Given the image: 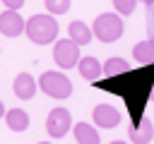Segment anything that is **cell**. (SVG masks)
<instances>
[{
  "instance_id": "1",
  "label": "cell",
  "mask_w": 154,
  "mask_h": 144,
  "mask_svg": "<svg viewBox=\"0 0 154 144\" xmlns=\"http://www.w3.org/2000/svg\"><path fill=\"white\" fill-rule=\"evenodd\" d=\"M96 89L118 94L125 98V103L130 106V110L137 115L144 106V101L152 96V86H154V62L140 67V70H128L125 74L118 77H106V79H96L94 82Z\"/></svg>"
},
{
  "instance_id": "13",
  "label": "cell",
  "mask_w": 154,
  "mask_h": 144,
  "mask_svg": "<svg viewBox=\"0 0 154 144\" xmlns=\"http://www.w3.org/2000/svg\"><path fill=\"white\" fill-rule=\"evenodd\" d=\"M72 130H75V139H77V144H99V142H101L99 132H96L89 122H77Z\"/></svg>"
},
{
  "instance_id": "18",
  "label": "cell",
  "mask_w": 154,
  "mask_h": 144,
  "mask_svg": "<svg viewBox=\"0 0 154 144\" xmlns=\"http://www.w3.org/2000/svg\"><path fill=\"white\" fill-rule=\"evenodd\" d=\"M137 0H113V7L118 10V14H132Z\"/></svg>"
},
{
  "instance_id": "23",
  "label": "cell",
  "mask_w": 154,
  "mask_h": 144,
  "mask_svg": "<svg viewBox=\"0 0 154 144\" xmlns=\"http://www.w3.org/2000/svg\"><path fill=\"white\" fill-rule=\"evenodd\" d=\"M152 98H154V86H152Z\"/></svg>"
},
{
  "instance_id": "7",
  "label": "cell",
  "mask_w": 154,
  "mask_h": 144,
  "mask_svg": "<svg viewBox=\"0 0 154 144\" xmlns=\"http://www.w3.org/2000/svg\"><path fill=\"white\" fill-rule=\"evenodd\" d=\"M91 118L99 127H116L120 122V113L118 108H113L111 103H99L94 110H91Z\"/></svg>"
},
{
  "instance_id": "8",
  "label": "cell",
  "mask_w": 154,
  "mask_h": 144,
  "mask_svg": "<svg viewBox=\"0 0 154 144\" xmlns=\"http://www.w3.org/2000/svg\"><path fill=\"white\" fill-rule=\"evenodd\" d=\"M22 31H24V19H22V14H17V12H12V10H5V12L0 14V34L14 38V36H19Z\"/></svg>"
},
{
  "instance_id": "24",
  "label": "cell",
  "mask_w": 154,
  "mask_h": 144,
  "mask_svg": "<svg viewBox=\"0 0 154 144\" xmlns=\"http://www.w3.org/2000/svg\"><path fill=\"white\" fill-rule=\"evenodd\" d=\"M38 144H51V142H38Z\"/></svg>"
},
{
  "instance_id": "6",
  "label": "cell",
  "mask_w": 154,
  "mask_h": 144,
  "mask_svg": "<svg viewBox=\"0 0 154 144\" xmlns=\"http://www.w3.org/2000/svg\"><path fill=\"white\" fill-rule=\"evenodd\" d=\"M70 127H72L70 110H65V108H53V110L48 113V118H46V132H48L51 137L60 139V137H65V134L70 132Z\"/></svg>"
},
{
  "instance_id": "15",
  "label": "cell",
  "mask_w": 154,
  "mask_h": 144,
  "mask_svg": "<svg viewBox=\"0 0 154 144\" xmlns=\"http://www.w3.org/2000/svg\"><path fill=\"white\" fill-rule=\"evenodd\" d=\"M130 70V65H128V60H123V58H108L106 62H103V67H101V72L106 74V77H118V74H125Z\"/></svg>"
},
{
  "instance_id": "10",
  "label": "cell",
  "mask_w": 154,
  "mask_h": 144,
  "mask_svg": "<svg viewBox=\"0 0 154 144\" xmlns=\"http://www.w3.org/2000/svg\"><path fill=\"white\" fill-rule=\"evenodd\" d=\"M152 137H154V122H152L149 118H142V120L130 130V139H132L135 144H149Z\"/></svg>"
},
{
  "instance_id": "20",
  "label": "cell",
  "mask_w": 154,
  "mask_h": 144,
  "mask_svg": "<svg viewBox=\"0 0 154 144\" xmlns=\"http://www.w3.org/2000/svg\"><path fill=\"white\" fill-rule=\"evenodd\" d=\"M5 115V106H2V101H0V118Z\"/></svg>"
},
{
  "instance_id": "4",
  "label": "cell",
  "mask_w": 154,
  "mask_h": 144,
  "mask_svg": "<svg viewBox=\"0 0 154 144\" xmlns=\"http://www.w3.org/2000/svg\"><path fill=\"white\" fill-rule=\"evenodd\" d=\"M36 86H41V91H46L53 98H67L72 94V82L63 72H43Z\"/></svg>"
},
{
  "instance_id": "2",
  "label": "cell",
  "mask_w": 154,
  "mask_h": 144,
  "mask_svg": "<svg viewBox=\"0 0 154 144\" xmlns=\"http://www.w3.org/2000/svg\"><path fill=\"white\" fill-rule=\"evenodd\" d=\"M24 31H26L29 41H34L38 46H46V43L55 41V36H58V22L51 14H34L29 22H24Z\"/></svg>"
},
{
  "instance_id": "12",
  "label": "cell",
  "mask_w": 154,
  "mask_h": 144,
  "mask_svg": "<svg viewBox=\"0 0 154 144\" xmlns=\"http://www.w3.org/2000/svg\"><path fill=\"white\" fill-rule=\"evenodd\" d=\"M67 34H70V41H72L75 46H87V43L91 41V29H89L84 22H70Z\"/></svg>"
},
{
  "instance_id": "17",
  "label": "cell",
  "mask_w": 154,
  "mask_h": 144,
  "mask_svg": "<svg viewBox=\"0 0 154 144\" xmlns=\"http://www.w3.org/2000/svg\"><path fill=\"white\" fill-rule=\"evenodd\" d=\"M46 10L51 14H65L70 10V0H46Z\"/></svg>"
},
{
  "instance_id": "21",
  "label": "cell",
  "mask_w": 154,
  "mask_h": 144,
  "mask_svg": "<svg viewBox=\"0 0 154 144\" xmlns=\"http://www.w3.org/2000/svg\"><path fill=\"white\" fill-rule=\"evenodd\" d=\"M140 2H147V5H152V2H154V0H140Z\"/></svg>"
},
{
  "instance_id": "9",
  "label": "cell",
  "mask_w": 154,
  "mask_h": 144,
  "mask_svg": "<svg viewBox=\"0 0 154 144\" xmlns=\"http://www.w3.org/2000/svg\"><path fill=\"white\" fill-rule=\"evenodd\" d=\"M12 91H14V96H19L22 101H29V98H34V94H36V79H34L29 72H22V74L14 77Z\"/></svg>"
},
{
  "instance_id": "19",
  "label": "cell",
  "mask_w": 154,
  "mask_h": 144,
  "mask_svg": "<svg viewBox=\"0 0 154 144\" xmlns=\"http://www.w3.org/2000/svg\"><path fill=\"white\" fill-rule=\"evenodd\" d=\"M2 2H5V7H7V10H12V12H17V10L24 5V0H2Z\"/></svg>"
},
{
  "instance_id": "5",
  "label": "cell",
  "mask_w": 154,
  "mask_h": 144,
  "mask_svg": "<svg viewBox=\"0 0 154 144\" xmlns=\"http://www.w3.org/2000/svg\"><path fill=\"white\" fill-rule=\"evenodd\" d=\"M53 60L63 67V70H70L79 62V46H75L70 38H60L55 41L53 46Z\"/></svg>"
},
{
  "instance_id": "11",
  "label": "cell",
  "mask_w": 154,
  "mask_h": 144,
  "mask_svg": "<svg viewBox=\"0 0 154 144\" xmlns=\"http://www.w3.org/2000/svg\"><path fill=\"white\" fill-rule=\"evenodd\" d=\"M5 122L12 132H24L29 127V113L22 110V108H12V110H5Z\"/></svg>"
},
{
  "instance_id": "22",
  "label": "cell",
  "mask_w": 154,
  "mask_h": 144,
  "mask_svg": "<svg viewBox=\"0 0 154 144\" xmlns=\"http://www.w3.org/2000/svg\"><path fill=\"white\" fill-rule=\"evenodd\" d=\"M111 144H128V142H111Z\"/></svg>"
},
{
  "instance_id": "3",
  "label": "cell",
  "mask_w": 154,
  "mask_h": 144,
  "mask_svg": "<svg viewBox=\"0 0 154 144\" xmlns=\"http://www.w3.org/2000/svg\"><path fill=\"white\" fill-rule=\"evenodd\" d=\"M125 26H123V19L113 12H103L94 19V26H91V36H96L99 41L103 43H113L123 36Z\"/></svg>"
},
{
  "instance_id": "16",
  "label": "cell",
  "mask_w": 154,
  "mask_h": 144,
  "mask_svg": "<svg viewBox=\"0 0 154 144\" xmlns=\"http://www.w3.org/2000/svg\"><path fill=\"white\" fill-rule=\"evenodd\" d=\"M132 55H135V60L137 62H154V41L149 38V41H142V43H135V48H132Z\"/></svg>"
},
{
  "instance_id": "14",
  "label": "cell",
  "mask_w": 154,
  "mask_h": 144,
  "mask_svg": "<svg viewBox=\"0 0 154 144\" xmlns=\"http://www.w3.org/2000/svg\"><path fill=\"white\" fill-rule=\"evenodd\" d=\"M77 70H79V74L84 77V79H89V82H96L99 79V74H101V65H99V60L96 58H82L79 62H77Z\"/></svg>"
}]
</instances>
